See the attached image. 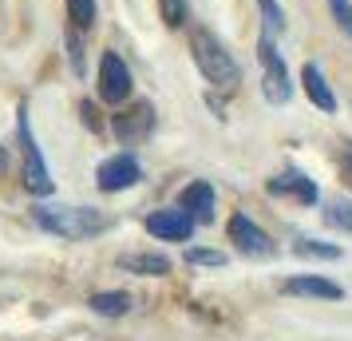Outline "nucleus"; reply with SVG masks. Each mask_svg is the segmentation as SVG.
Here are the masks:
<instances>
[{"label": "nucleus", "mask_w": 352, "mask_h": 341, "mask_svg": "<svg viewBox=\"0 0 352 341\" xmlns=\"http://www.w3.org/2000/svg\"><path fill=\"white\" fill-rule=\"evenodd\" d=\"M36 223L48 230V234L67 238V242L91 238V234L111 227L103 211H87V207H36Z\"/></svg>", "instance_id": "f257e3e1"}, {"label": "nucleus", "mask_w": 352, "mask_h": 341, "mask_svg": "<svg viewBox=\"0 0 352 341\" xmlns=\"http://www.w3.org/2000/svg\"><path fill=\"white\" fill-rule=\"evenodd\" d=\"M190 56H194V64H198V72L206 76L214 87H234L238 83V64H234V56L226 52V44L218 40L214 32H206V28H194L190 32Z\"/></svg>", "instance_id": "f03ea898"}, {"label": "nucleus", "mask_w": 352, "mask_h": 341, "mask_svg": "<svg viewBox=\"0 0 352 341\" xmlns=\"http://www.w3.org/2000/svg\"><path fill=\"white\" fill-rule=\"evenodd\" d=\"M20 147H24V187L32 195H52V175L44 167V155L36 147L32 123H28V107H20Z\"/></svg>", "instance_id": "7ed1b4c3"}, {"label": "nucleus", "mask_w": 352, "mask_h": 341, "mask_svg": "<svg viewBox=\"0 0 352 341\" xmlns=\"http://www.w3.org/2000/svg\"><path fill=\"white\" fill-rule=\"evenodd\" d=\"M257 56H261V68H265V80H261V87H265V99H270V103H285L293 87H289V72H285L281 52H277V40L261 36Z\"/></svg>", "instance_id": "20e7f679"}, {"label": "nucleus", "mask_w": 352, "mask_h": 341, "mask_svg": "<svg viewBox=\"0 0 352 341\" xmlns=\"http://www.w3.org/2000/svg\"><path fill=\"white\" fill-rule=\"evenodd\" d=\"M99 96L107 103H123L131 96V68L115 52H103V60H99Z\"/></svg>", "instance_id": "39448f33"}, {"label": "nucleus", "mask_w": 352, "mask_h": 341, "mask_svg": "<svg viewBox=\"0 0 352 341\" xmlns=\"http://www.w3.org/2000/svg\"><path fill=\"white\" fill-rule=\"evenodd\" d=\"M96 179H99V191L115 195V191H127V187H135V183L143 179V167L135 163V155H115V159L99 163Z\"/></svg>", "instance_id": "423d86ee"}, {"label": "nucleus", "mask_w": 352, "mask_h": 341, "mask_svg": "<svg viewBox=\"0 0 352 341\" xmlns=\"http://www.w3.org/2000/svg\"><path fill=\"white\" fill-rule=\"evenodd\" d=\"M151 127H155V103H146V99H139V103H131L127 112L115 115V135L123 143H143L151 135Z\"/></svg>", "instance_id": "0eeeda50"}, {"label": "nucleus", "mask_w": 352, "mask_h": 341, "mask_svg": "<svg viewBox=\"0 0 352 341\" xmlns=\"http://www.w3.org/2000/svg\"><path fill=\"white\" fill-rule=\"evenodd\" d=\"M230 242L238 246L241 254H254V258H265V254H273L270 234L257 227L250 214H234V218H230Z\"/></svg>", "instance_id": "6e6552de"}, {"label": "nucleus", "mask_w": 352, "mask_h": 341, "mask_svg": "<svg viewBox=\"0 0 352 341\" xmlns=\"http://www.w3.org/2000/svg\"><path fill=\"white\" fill-rule=\"evenodd\" d=\"M146 230L155 238H166V242H186L194 230V218L186 211H155L146 218Z\"/></svg>", "instance_id": "1a4fd4ad"}, {"label": "nucleus", "mask_w": 352, "mask_h": 341, "mask_svg": "<svg viewBox=\"0 0 352 341\" xmlns=\"http://www.w3.org/2000/svg\"><path fill=\"white\" fill-rule=\"evenodd\" d=\"M270 195L297 198V203H317V183L305 179L301 171H281L277 179H270Z\"/></svg>", "instance_id": "9d476101"}, {"label": "nucleus", "mask_w": 352, "mask_h": 341, "mask_svg": "<svg viewBox=\"0 0 352 341\" xmlns=\"http://www.w3.org/2000/svg\"><path fill=\"white\" fill-rule=\"evenodd\" d=\"M285 293H293V298H324V302H336L344 290H340L336 282H329V278L301 274V278H289L285 282Z\"/></svg>", "instance_id": "9b49d317"}, {"label": "nucleus", "mask_w": 352, "mask_h": 341, "mask_svg": "<svg viewBox=\"0 0 352 341\" xmlns=\"http://www.w3.org/2000/svg\"><path fill=\"white\" fill-rule=\"evenodd\" d=\"M182 211L190 214L194 223H210L214 218V191H210V183H190L182 191Z\"/></svg>", "instance_id": "f8f14e48"}, {"label": "nucleus", "mask_w": 352, "mask_h": 341, "mask_svg": "<svg viewBox=\"0 0 352 341\" xmlns=\"http://www.w3.org/2000/svg\"><path fill=\"white\" fill-rule=\"evenodd\" d=\"M301 83H305V96L313 99L320 112H336V96H333V87L324 83V76H320L317 64H305L301 68Z\"/></svg>", "instance_id": "ddd939ff"}, {"label": "nucleus", "mask_w": 352, "mask_h": 341, "mask_svg": "<svg viewBox=\"0 0 352 341\" xmlns=\"http://www.w3.org/2000/svg\"><path fill=\"white\" fill-rule=\"evenodd\" d=\"M119 266H123L127 274H143V278L170 274V258H166V254H123Z\"/></svg>", "instance_id": "4468645a"}, {"label": "nucleus", "mask_w": 352, "mask_h": 341, "mask_svg": "<svg viewBox=\"0 0 352 341\" xmlns=\"http://www.w3.org/2000/svg\"><path fill=\"white\" fill-rule=\"evenodd\" d=\"M257 8H261V36L277 40L281 28H285V12H281V4H277V0H257Z\"/></svg>", "instance_id": "2eb2a0df"}, {"label": "nucleus", "mask_w": 352, "mask_h": 341, "mask_svg": "<svg viewBox=\"0 0 352 341\" xmlns=\"http://www.w3.org/2000/svg\"><path fill=\"white\" fill-rule=\"evenodd\" d=\"M91 309L103 313V318H119L131 309V298L127 293H91Z\"/></svg>", "instance_id": "dca6fc26"}, {"label": "nucleus", "mask_w": 352, "mask_h": 341, "mask_svg": "<svg viewBox=\"0 0 352 341\" xmlns=\"http://www.w3.org/2000/svg\"><path fill=\"white\" fill-rule=\"evenodd\" d=\"M67 20L76 28H91L96 20V0H67Z\"/></svg>", "instance_id": "f3484780"}, {"label": "nucleus", "mask_w": 352, "mask_h": 341, "mask_svg": "<svg viewBox=\"0 0 352 341\" xmlns=\"http://www.w3.org/2000/svg\"><path fill=\"white\" fill-rule=\"evenodd\" d=\"M301 258H324V262H336L340 258V246H324V242H309V238H301V242L293 246Z\"/></svg>", "instance_id": "a211bd4d"}, {"label": "nucleus", "mask_w": 352, "mask_h": 341, "mask_svg": "<svg viewBox=\"0 0 352 341\" xmlns=\"http://www.w3.org/2000/svg\"><path fill=\"white\" fill-rule=\"evenodd\" d=\"M324 223L336 230H352V203H333L329 211H324Z\"/></svg>", "instance_id": "6ab92c4d"}, {"label": "nucleus", "mask_w": 352, "mask_h": 341, "mask_svg": "<svg viewBox=\"0 0 352 341\" xmlns=\"http://www.w3.org/2000/svg\"><path fill=\"white\" fill-rule=\"evenodd\" d=\"M159 8H162V20L170 28H182L186 24V0H159Z\"/></svg>", "instance_id": "aec40b11"}, {"label": "nucleus", "mask_w": 352, "mask_h": 341, "mask_svg": "<svg viewBox=\"0 0 352 341\" xmlns=\"http://www.w3.org/2000/svg\"><path fill=\"white\" fill-rule=\"evenodd\" d=\"M329 8H333L336 24H340V32L352 36V4H349V0H329Z\"/></svg>", "instance_id": "412c9836"}, {"label": "nucleus", "mask_w": 352, "mask_h": 341, "mask_svg": "<svg viewBox=\"0 0 352 341\" xmlns=\"http://www.w3.org/2000/svg\"><path fill=\"white\" fill-rule=\"evenodd\" d=\"M186 262H194V266H226V254L222 250H186Z\"/></svg>", "instance_id": "4be33fe9"}, {"label": "nucleus", "mask_w": 352, "mask_h": 341, "mask_svg": "<svg viewBox=\"0 0 352 341\" xmlns=\"http://www.w3.org/2000/svg\"><path fill=\"white\" fill-rule=\"evenodd\" d=\"M67 56H72V68L83 72V44H80V36L76 32H67Z\"/></svg>", "instance_id": "5701e85b"}, {"label": "nucleus", "mask_w": 352, "mask_h": 341, "mask_svg": "<svg viewBox=\"0 0 352 341\" xmlns=\"http://www.w3.org/2000/svg\"><path fill=\"white\" fill-rule=\"evenodd\" d=\"M340 167H344V179L352 183V143H344V155H340Z\"/></svg>", "instance_id": "b1692460"}, {"label": "nucleus", "mask_w": 352, "mask_h": 341, "mask_svg": "<svg viewBox=\"0 0 352 341\" xmlns=\"http://www.w3.org/2000/svg\"><path fill=\"white\" fill-rule=\"evenodd\" d=\"M96 107H91V103H83V123H87V127H99V119H96Z\"/></svg>", "instance_id": "393cba45"}, {"label": "nucleus", "mask_w": 352, "mask_h": 341, "mask_svg": "<svg viewBox=\"0 0 352 341\" xmlns=\"http://www.w3.org/2000/svg\"><path fill=\"white\" fill-rule=\"evenodd\" d=\"M8 171V155H4V147H0V175Z\"/></svg>", "instance_id": "a878e982"}]
</instances>
